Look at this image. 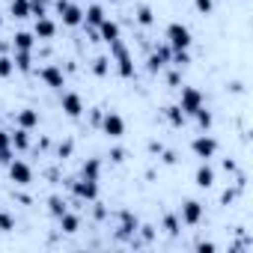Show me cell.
Listing matches in <instances>:
<instances>
[{
	"instance_id": "6da1fadb",
	"label": "cell",
	"mask_w": 253,
	"mask_h": 253,
	"mask_svg": "<svg viewBox=\"0 0 253 253\" xmlns=\"http://www.w3.org/2000/svg\"><path fill=\"white\" fill-rule=\"evenodd\" d=\"M191 42H194V36H191V30H188L185 24L173 21V24L167 27V45H170L173 51H188Z\"/></svg>"
},
{
	"instance_id": "603a6c76",
	"label": "cell",
	"mask_w": 253,
	"mask_h": 253,
	"mask_svg": "<svg viewBox=\"0 0 253 253\" xmlns=\"http://www.w3.org/2000/svg\"><path fill=\"white\" fill-rule=\"evenodd\" d=\"M119 220H122V223H119V235H131V232L137 229V217H134L131 211H122Z\"/></svg>"
},
{
	"instance_id": "2e32d148",
	"label": "cell",
	"mask_w": 253,
	"mask_h": 253,
	"mask_svg": "<svg viewBox=\"0 0 253 253\" xmlns=\"http://www.w3.org/2000/svg\"><path fill=\"white\" fill-rule=\"evenodd\" d=\"M33 45H36V36L27 33V30H21V33L12 36V48L15 51H33Z\"/></svg>"
},
{
	"instance_id": "e575fe53",
	"label": "cell",
	"mask_w": 253,
	"mask_h": 253,
	"mask_svg": "<svg viewBox=\"0 0 253 253\" xmlns=\"http://www.w3.org/2000/svg\"><path fill=\"white\" fill-rule=\"evenodd\" d=\"M164 229H167L170 235H176V232H179V220H176V217H164Z\"/></svg>"
},
{
	"instance_id": "ab89813d",
	"label": "cell",
	"mask_w": 253,
	"mask_h": 253,
	"mask_svg": "<svg viewBox=\"0 0 253 253\" xmlns=\"http://www.w3.org/2000/svg\"><path fill=\"white\" fill-rule=\"evenodd\" d=\"M113 3H116V0H113Z\"/></svg>"
},
{
	"instance_id": "cb8c5ba5",
	"label": "cell",
	"mask_w": 253,
	"mask_h": 253,
	"mask_svg": "<svg viewBox=\"0 0 253 253\" xmlns=\"http://www.w3.org/2000/svg\"><path fill=\"white\" fill-rule=\"evenodd\" d=\"M15 72H30L33 69V57H30V51H15Z\"/></svg>"
},
{
	"instance_id": "ac0fdd59",
	"label": "cell",
	"mask_w": 253,
	"mask_h": 253,
	"mask_svg": "<svg viewBox=\"0 0 253 253\" xmlns=\"http://www.w3.org/2000/svg\"><path fill=\"white\" fill-rule=\"evenodd\" d=\"M104 18H107V15H104V9H101V6H89V9L84 12V24H86V27H98Z\"/></svg>"
},
{
	"instance_id": "8d00e7d4",
	"label": "cell",
	"mask_w": 253,
	"mask_h": 253,
	"mask_svg": "<svg viewBox=\"0 0 253 253\" xmlns=\"http://www.w3.org/2000/svg\"><path fill=\"white\" fill-rule=\"evenodd\" d=\"M110 158H113V161H122V158H125V152H122V149H113V152H110Z\"/></svg>"
},
{
	"instance_id": "277c9868",
	"label": "cell",
	"mask_w": 253,
	"mask_h": 253,
	"mask_svg": "<svg viewBox=\"0 0 253 253\" xmlns=\"http://www.w3.org/2000/svg\"><path fill=\"white\" fill-rule=\"evenodd\" d=\"M203 104H206V101H203V92H200L197 86H185V89H182V101H179V107H182L185 116H194Z\"/></svg>"
},
{
	"instance_id": "e0dca14e",
	"label": "cell",
	"mask_w": 253,
	"mask_h": 253,
	"mask_svg": "<svg viewBox=\"0 0 253 253\" xmlns=\"http://www.w3.org/2000/svg\"><path fill=\"white\" fill-rule=\"evenodd\" d=\"M57 220H60V229H63V232H69V235L81 229V217H78V214H72V211H63Z\"/></svg>"
},
{
	"instance_id": "4fadbf2b",
	"label": "cell",
	"mask_w": 253,
	"mask_h": 253,
	"mask_svg": "<svg viewBox=\"0 0 253 253\" xmlns=\"http://www.w3.org/2000/svg\"><path fill=\"white\" fill-rule=\"evenodd\" d=\"M15 125H18V128H27V131L39 128V110H33V107H27V110H18V116H15Z\"/></svg>"
},
{
	"instance_id": "44dd1931",
	"label": "cell",
	"mask_w": 253,
	"mask_h": 253,
	"mask_svg": "<svg viewBox=\"0 0 253 253\" xmlns=\"http://www.w3.org/2000/svg\"><path fill=\"white\" fill-rule=\"evenodd\" d=\"M9 12H12V18H18V21L30 18V0H12V3H9Z\"/></svg>"
},
{
	"instance_id": "4dcf8cb0",
	"label": "cell",
	"mask_w": 253,
	"mask_h": 253,
	"mask_svg": "<svg viewBox=\"0 0 253 253\" xmlns=\"http://www.w3.org/2000/svg\"><path fill=\"white\" fill-rule=\"evenodd\" d=\"M167 119L173 122V125H185V113H182V107L176 104V107H167Z\"/></svg>"
},
{
	"instance_id": "d6986e66",
	"label": "cell",
	"mask_w": 253,
	"mask_h": 253,
	"mask_svg": "<svg viewBox=\"0 0 253 253\" xmlns=\"http://www.w3.org/2000/svg\"><path fill=\"white\" fill-rule=\"evenodd\" d=\"M9 140H12V149H21V152H24V149L30 146V131H27V128H15V131L9 134Z\"/></svg>"
},
{
	"instance_id": "ba28073f",
	"label": "cell",
	"mask_w": 253,
	"mask_h": 253,
	"mask_svg": "<svg viewBox=\"0 0 253 253\" xmlns=\"http://www.w3.org/2000/svg\"><path fill=\"white\" fill-rule=\"evenodd\" d=\"M60 107H63V113H66V116L78 119V116L84 113V98H81L78 92H63V101H60Z\"/></svg>"
},
{
	"instance_id": "484cf974",
	"label": "cell",
	"mask_w": 253,
	"mask_h": 253,
	"mask_svg": "<svg viewBox=\"0 0 253 253\" xmlns=\"http://www.w3.org/2000/svg\"><path fill=\"white\" fill-rule=\"evenodd\" d=\"M134 18H137V24H140V27H149V24L155 21V15H152V9H149V6H137V15H134Z\"/></svg>"
},
{
	"instance_id": "1f68e13d",
	"label": "cell",
	"mask_w": 253,
	"mask_h": 253,
	"mask_svg": "<svg viewBox=\"0 0 253 253\" xmlns=\"http://www.w3.org/2000/svg\"><path fill=\"white\" fill-rule=\"evenodd\" d=\"M48 209H51V214H54V217H60V214L66 211V203H63L60 197H51V200H48Z\"/></svg>"
},
{
	"instance_id": "30bf717a",
	"label": "cell",
	"mask_w": 253,
	"mask_h": 253,
	"mask_svg": "<svg viewBox=\"0 0 253 253\" xmlns=\"http://www.w3.org/2000/svg\"><path fill=\"white\" fill-rule=\"evenodd\" d=\"M179 217H182V223H188V226H197V223L203 220V203H197V200H188V203L182 206Z\"/></svg>"
},
{
	"instance_id": "7a4b0ae2",
	"label": "cell",
	"mask_w": 253,
	"mask_h": 253,
	"mask_svg": "<svg viewBox=\"0 0 253 253\" xmlns=\"http://www.w3.org/2000/svg\"><path fill=\"white\" fill-rule=\"evenodd\" d=\"M110 54L116 57V69H119V75H122V78H134V63H131V54H128V48H125L119 39H116V42H110Z\"/></svg>"
},
{
	"instance_id": "74e56055",
	"label": "cell",
	"mask_w": 253,
	"mask_h": 253,
	"mask_svg": "<svg viewBox=\"0 0 253 253\" xmlns=\"http://www.w3.org/2000/svg\"><path fill=\"white\" fill-rule=\"evenodd\" d=\"M69 152H72V143H66V146H60V158H66Z\"/></svg>"
},
{
	"instance_id": "f546056e",
	"label": "cell",
	"mask_w": 253,
	"mask_h": 253,
	"mask_svg": "<svg viewBox=\"0 0 253 253\" xmlns=\"http://www.w3.org/2000/svg\"><path fill=\"white\" fill-rule=\"evenodd\" d=\"M15 229V217L9 211H0V232H12Z\"/></svg>"
},
{
	"instance_id": "83f0119b",
	"label": "cell",
	"mask_w": 253,
	"mask_h": 253,
	"mask_svg": "<svg viewBox=\"0 0 253 253\" xmlns=\"http://www.w3.org/2000/svg\"><path fill=\"white\" fill-rule=\"evenodd\" d=\"M170 63H173L176 69H185V66L191 63V54H188V51H173V54H170Z\"/></svg>"
},
{
	"instance_id": "d590c367",
	"label": "cell",
	"mask_w": 253,
	"mask_h": 253,
	"mask_svg": "<svg viewBox=\"0 0 253 253\" xmlns=\"http://www.w3.org/2000/svg\"><path fill=\"white\" fill-rule=\"evenodd\" d=\"M214 250H217V247H214L211 241H200V244H197V253H214Z\"/></svg>"
},
{
	"instance_id": "836d02e7",
	"label": "cell",
	"mask_w": 253,
	"mask_h": 253,
	"mask_svg": "<svg viewBox=\"0 0 253 253\" xmlns=\"http://www.w3.org/2000/svg\"><path fill=\"white\" fill-rule=\"evenodd\" d=\"M194 6H197V12H203V15H209V12L214 9L211 0H194Z\"/></svg>"
},
{
	"instance_id": "4316f807",
	"label": "cell",
	"mask_w": 253,
	"mask_h": 253,
	"mask_svg": "<svg viewBox=\"0 0 253 253\" xmlns=\"http://www.w3.org/2000/svg\"><path fill=\"white\" fill-rule=\"evenodd\" d=\"M15 75V60L12 57H0V78H12Z\"/></svg>"
},
{
	"instance_id": "7c38bea8",
	"label": "cell",
	"mask_w": 253,
	"mask_h": 253,
	"mask_svg": "<svg viewBox=\"0 0 253 253\" xmlns=\"http://www.w3.org/2000/svg\"><path fill=\"white\" fill-rule=\"evenodd\" d=\"M170 54H173V48H170V45H161V48H158V51H155V54L149 57L146 69H149V72H161V69H164V66L170 63Z\"/></svg>"
},
{
	"instance_id": "d4e9b609",
	"label": "cell",
	"mask_w": 253,
	"mask_h": 253,
	"mask_svg": "<svg viewBox=\"0 0 253 253\" xmlns=\"http://www.w3.org/2000/svg\"><path fill=\"white\" fill-rule=\"evenodd\" d=\"M98 173H101V161H98V158H89V161L84 164V173H81V176H84V179H95V182H98Z\"/></svg>"
},
{
	"instance_id": "3957f363",
	"label": "cell",
	"mask_w": 253,
	"mask_h": 253,
	"mask_svg": "<svg viewBox=\"0 0 253 253\" xmlns=\"http://www.w3.org/2000/svg\"><path fill=\"white\" fill-rule=\"evenodd\" d=\"M54 6H57V12H60V18H63L66 27H78V24H84V9H81V6L69 3V0H54Z\"/></svg>"
},
{
	"instance_id": "f1b7e54d",
	"label": "cell",
	"mask_w": 253,
	"mask_h": 253,
	"mask_svg": "<svg viewBox=\"0 0 253 253\" xmlns=\"http://www.w3.org/2000/svg\"><path fill=\"white\" fill-rule=\"evenodd\" d=\"M194 116H197V122H200V128H203V131H209V128H211V113L206 110V104H203Z\"/></svg>"
},
{
	"instance_id": "5bb4252c",
	"label": "cell",
	"mask_w": 253,
	"mask_h": 253,
	"mask_svg": "<svg viewBox=\"0 0 253 253\" xmlns=\"http://www.w3.org/2000/svg\"><path fill=\"white\" fill-rule=\"evenodd\" d=\"M33 36H36V39H54V36H57V24H54L48 15H45V18H36Z\"/></svg>"
},
{
	"instance_id": "52a82bcc",
	"label": "cell",
	"mask_w": 253,
	"mask_h": 253,
	"mask_svg": "<svg viewBox=\"0 0 253 253\" xmlns=\"http://www.w3.org/2000/svg\"><path fill=\"white\" fill-rule=\"evenodd\" d=\"M98 122H101V131H104L107 137H113V140L125 134V122H122V116H119V113H104Z\"/></svg>"
},
{
	"instance_id": "d6a6232c",
	"label": "cell",
	"mask_w": 253,
	"mask_h": 253,
	"mask_svg": "<svg viewBox=\"0 0 253 253\" xmlns=\"http://www.w3.org/2000/svg\"><path fill=\"white\" fill-rule=\"evenodd\" d=\"M92 72H95L98 78H104V75H107V57H95V60H92Z\"/></svg>"
},
{
	"instance_id": "7402d4cb",
	"label": "cell",
	"mask_w": 253,
	"mask_h": 253,
	"mask_svg": "<svg viewBox=\"0 0 253 253\" xmlns=\"http://www.w3.org/2000/svg\"><path fill=\"white\" fill-rule=\"evenodd\" d=\"M12 161V140L9 131H0V164H9Z\"/></svg>"
},
{
	"instance_id": "8992f818",
	"label": "cell",
	"mask_w": 253,
	"mask_h": 253,
	"mask_svg": "<svg viewBox=\"0 0 253 253\" xmlns=\"http://www.w3.org/2000/svg\"><path fill=\"white\" fill-rule=\"evenodd\" d=\"M39 78H42V84L45 86H51V89H63L66 86V72L60 69V66H42L39 69Z\"/></svg>"
},
{
	"instance_id": "9a60e30c",
	"label": "cell",
	"mask_w": 253,
	"mask_h": 253,
	"mask_svg": "<svg viewBox=\"0 0 253 253\" xmlns=\"http://www.w3.org/2000/svg\"><path fill=\"white\" fill-rule=\"evenodd\" d=\"M98 39H101V42H107V45H110V42H116V39H119V24H116V21H110V18H104V21L98 24Z\"/></svg>"
},
{
	"instance_id": "ffe728a7",
	"label": "cell",
	"mask_w": 253,
	"mask_h": 253,
	"mask_svg": "<svg viewBox=\"0 0 253 253\" xmlns=\"http://www.w3.org/2000/svg\"><path fill=\"white\" fill-rule=\"evenodd\" d=\"M194 182H197L200 188H211V185H214V170H211L209 164H203V167L197 170V176H194Z\"/></svg>"
},
{
	"instance_id": "8fae6325",
	"label": "cell",
	"mask_w": 253,
	"mask_h": 253,
	"mask_svg": "<svg viewBox=\"0 0 253 253\" xmlns=\"http://www.w3.org/2000/svg\"><path fill=\"white\" fill-rule=\"evenodd\" d=\"M72 191H75V197H81V200H95V197H98V182L81 176V179L72 185Z\"/></svg>"
},
{
	"instance_id": "5b68a950",
	"label": "cell",
	"mask_w": 253,
	"mask_h": 253,
	"mask_svg": "<svg viewBox=\"0 0 253 253\" xmlns=\"http://www.w3.org/2000/svg\"><path fill=\"white\" fill-rule=\"evenodd\" d=\"M191 152H194L197 158L209 161V158H214V152H217V140H214V137H209V134H200V137H194V140H191Z\"/></svg>"
},
{
	"instance_id": "9c48e42d",
	"label": "cell",
	"mask_w": 253,
	"mask_h": 253,
	"mask_svg": "<svg viewBox=\"0 0 253 253\" xmlns=\"http://www.w3.org/2000/svg\"><path fill=\"white\" fill-rule=\"evenodd\" d=\"M9 179H12L15 185H30V182H33L30 164H24V161H9Z\"/></svg>"
},
{
	"instance_id": "f35d334b",
	"label": "cell",
	"mask_w": 253,
	"mask_h": 253,
	"mask_svg": "<svg viewBox=\"0 0 253 253\" xmlns=\"http://www.w3.org/2000/svg\"><path fill=\"white\" fill-rule=\"evenodd\" d=\"M0 27H3V15H0Z\"/></svg>"
}]
</instances>
